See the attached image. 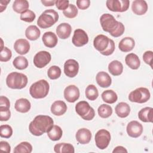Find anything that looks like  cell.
I'll return each instance as SVG.
<instances>
[{
    "label": "cell",
    "instance_id": "52",
    "mask_svg": "<svg viewBox=\"0 0 153 153\" xmlns=\"http://www.w3.org/2000/svg\"><path fill=\"white\" fill-rule=\"evenodd\" d=\"M41 3L45 7H49V6H53L55 4L56 1L51 0V1H46V0H41Z\"/></svg>",
    "mask_w": 153,
    "mask_h": 153
},
{
    "label": "cell",
    "instance_id": "37",
    "mask_svg": "<svg viewBox=\"0 0 153 153\" xmlns=\"http://www.w3.org/2000/svg\"><path fill=\"white\" fill-rule=\"evenodd\" d=\"M97 112L102 118H107L109 117L112 114V108L110 105L107 104H102L99 106L97 109Z\"/></svg>",
    "mask_w": 153,
    "mask_h": 153
},
{
    "label": "cell",
    "instance_id": "32",
    "mask_svg": "<svg viewBox=\"0 0 153 153\" xmlns=\"http://www.w3.org/2000/svg\"><path fill=\"white\" fill-rule=\"evenodd\" d=\"M47 136L49 139L53 141H57L60 139L63 134V131L60 127L57 125H54L49 131L47 133Z\"/></svg>",
    "mask_w": 153,
    "mask_h": 153
},
{
    "label": "cell",
    "instance_id": "19",
    "mask_svg": "<svg viewBox=\"0 0 153 153\" xmlns=\"http://www.w3.org/2000/svg\"><path fill=\"white\" fill-rule=\"evenodd\" d=\"M71 26L68 23H62L59 25L56 28V33L59 38L66 39L68 38L71 33Z\"/></svg>",
    "mask_w": 153,
    "mask_h": 153
},
{
    "label": "cell",
    "instance_id": "28",
    "mask_svg": "<svg viewBox=\"0 0 153 153\" xmlns=\"http://www.w3.org/2000/svg\"><path fill=\"white\" fill-rule=\"evenodd\" d=\"M41 35V31L35 25L29 26L25 31L26 37L30 41H35L38 39Z\"/></svg>",
    "mask_w": 153,
    "mask_h": 153
},
{
    "label": "cell",
    "instance_id": "25",
    "mask_svg": "<svg viewBox=\"0 0 153 153\" xmlns=\"http://www.w3.org/2000/svg\"><path fill=\"white\" fill-rule=\"evenodd\" d=\"M15 109L21 113L27 112L31 108V104L29 100L25 98H20L17 99L14 105Z\"/></svg>",
    "mask_w": 153,
    "mask_h": 153
},
{
    "label": "cell",
    "instance_id": "27",
    "mask_svg": "<svg viewBox=\"0 0 153 153\" xmlns=\"http://www.w3.org/2000/svg\"><path fill=\"white\" fill-rule=\"evenodd\" d=\"M115 111L120 118H126L128 116L130 112V107L126 102H120L116 105Z\"/></svg>",
    "mask_w": 153,
    "mask_h": 153
},
{
    "label": "cell",
    "instance_id": "45",
    "mask_svg": "<svg viewBox=\"0 0 153 153\" xmlns=\"http://www.w3.org/2000/svg\"><path fill=\"white\" fill-rule=\"evenodd\" d=\"M10 103L9 99L4 96L0 97V109H9Z\"/></svg>",
    "mask_w": 153,
    "mask_h": 153
},
{
    "label": "cell",
    "instance_id": "49",
    "mask_svg": "<svg viewBox=\"0 0 153 153\" xmlns=\"http://www.w3.org/2000/svg\"><path fill=\"white\" fill-rule=\"evenodd\" d=\"M0 149L6 152L10 153L11 151V146L10 144L6 141L0 142Z\"/></svg>",
    "mask_w": 153,
    "mask_h": 153
},
{
    "label": "cell",
    "instance_id": "31",
    "mask_svg": "<svg viewBox=\"0 0 153 153\" xmlns=\"http://www.w3.org/2000/svg\"><path fill=\"white\" fill-rule=\"evenodd\" d=\"M54 151L56 153H74L75 152L74 146L69 143H59L54 146Z\"/></svg>",
    "mask_w": 153,
    "mask_h": 153
},
{
    "label": "cell",
    "instance_id": "3",
    "mask_svg": "<svg viewBox=\"0 0 153 153\" xmlns=\"http://www.w3.org/2000/svg\"><path fill=\"white\" fill-rule=\"evenodd\" d=\"M59 20V14L57 11L53 9L45 10L39 16L37 20V25L42 29L51 27Z\"/></svg>",
    "mask_w": 153,
    "mask_h": 153
},
{
    "label": "cell",
    "instance_id": "4",
    "mask_svg": "<svg viewBox=\"0 0 153 153\" xmlns=\"http://www.w3.org/2000/svg\"><path fill=\"white\" fill-rule=\"evenodd\" d=\"M50 89V85L45 79H40L33 83L29 88V93L34 99H42L45 97Z\"/></svg>",
    "mask_w": 153,
    "mask_h": 153
},
{
    "label": "cell",
    "instance_id": "17",
    "mask_svg": "<svg viewBox=\"0 0 153 153\" xmlns=\"http://www.w3.org/2000/svg\"><path fill=\"white\" fill-rule=\"evenodd\" d=\"M14 49L17 53L24 55L27 54L30 50V44L26 39H17L14 44Z\"/></svg>",
    "mask_w": 153,
    "mask_h": 153
},
{
    "label": "cell",
    "instance_id": "18",
    "mask_svg": "<svg viewBox=\"0 0 153 153\" xmlns=\"http://www.w3.org/2000/svg\"><path fill=\"white\" fill-rule=\"evenodd\" d=\"M131 10L136 15H143L147 12L148 4L144 0H135L132 2Z\"/></svg>",
    "mask_w": 153,
    "mask_h": 153
},
{
    "label": "cell",
    "instance_id": "13",
    "mask_svg": "<svg viewBox=\"0 0 153 153\" xmlns=\"http://www.w3.org/2000/svg\"><path fill=\"white\" fill-rule=\"evenodd\" d=\"M127 134L131 137L137 138L139 137L143 132L142 125L137 121L133 120L128 123L126 127Z\"/></svg>",
    "mask_w": 153,
    "mask_h": 153
},
{
    "label": "cell",
    "instance_id": "34",
    "mask_svg": "<svg viewBox=\"0 0 153 153\" xmlns=\"http://www.w3.org/2000/svg\"><path fill=\"white\" fill-rule=\"evenodd\" d=\"M28 61L26 57L22 56L16 57L13 61V65L15 68L19 70H23L27 68Z\"/></svg>",
    "mask_w": 153,
    "mask_h": 153
},
{
    "label": "cell",
    "instance_id": "24",
    "mask_svg": "<svg viewBox=\"0 0 153 153\" xmlns=\"http://www.w3.org/2000/svg\"><path fill=\"white\" fill-rule=\"evenodd\" d=\"M139 119L145 123H152L153 109L151 107H145L138 112Z\"/></svg>",
    "mask_w": 153,
    "mask_h": 153
},
{
    "label": "cell",
    "instance_id": "44",
    "mask_svg": "<svg viewBox=\"0 0 153 153\" xmlns=\"http://www.w3.org/2000/svg\"><path fill=\"white\" fill-rule=\"evenodd\" d=\"M55 5L57 9L63 11L69 7V1L68 0H57L56 1Z\"/></svg>",
    "mask_w": 153,
    "mask_h": 153
},
{
    "label": "cell",
    "instance_id": "20",
    "mask_svg": "<svg viewBox=\"0 0 153 153\" xmlns=\"http://www.w3.org/2000/svg\"><path fill=\"white\" fill-rule=\"evenodd\" d=\"M97 84L102 88H107L111 85L112 79L109 75L104 71L99 72L96 76Z\"/></svg>",
    "mask_w": 153,
    "mask_h": 153
},
{
    "label": "cell",
    "instance_id": "14",
    "mask_svg": "<svg viewBox=\"0 0 153 153\" xmlns=\"http://www.w3.org/2000/svg\"><path fill=\"white\" fill-rule=\"evenodd\" d=\"M65 99L70 103H74L77 100L80 95L79 88L75 85H69L67 86L63 92Z\"/></svg>",
    "mask_w": 153,
    "mask_h": 153
},
{
    "label": "cell",
    "instance_id": "2",
    "mask_svg": "<svg viewBox=\"0 0 153 153\" xmlns=\"http://www.w3.org/2000/svg\"><path fill=\"white\" fill-rule=\"evenodd\" d=\"M27 81V77L24 74L13 72L7 75L6 84L10 88L22 89L26 86Z\"/></svg>",
    "mask_w": 153,
    "mask_h": 153
},
{
    "label": "cell",
    "instance_id": "1",
    "mask_svg": "<svg viewBox=\"0 0 153 153\" xmlns=\"http://www.w3.org/2000/svg\"><path fill=\"white\" fill-rule=\"evenodd\" d=\"M53 126L54 121L51 117L38 115L30 123L29 130L32 134L39 136L49 131Z\"/></svg>",
    "mask_w": 153,
    "mask_h": 153
},
{
    "label": "cell",
    "instance_id": "11",
    "mask_svg": "<svg viewBox=\"0 0 153 153\" xmlns=\"http://www.w3.org/2000/svg\"><path fill=\"white\" fill-rule=\"evenodd\" d=\"M72 42L76 47H82L88 42V35L84 30L81 29H76L74 32Z\"/></svg>",
    "mask_w": 153,
    "mask_h": 153
},
{
    "label": "cell",
    "instance_id": "36",
    "mask_svg": "<svg viewBox=\"0 0 153 153\" xmlns=\"http://www.w3.org/2000/svg\"><path fill=\"white\" fill-rule=\"evenodd\" d=\"M32 151V145L27 142H22L14 149V153H30Z\"/></svg>",
    "mask_w": 153,
    "mask_h": 153
},
{
    "label": "cell",
    "instance_id": "5",
    "mask_svg": "<svg viewBox=\"0 0 153 153\" xmlns=\"http://www.w3.org/2000/svg\"><path fill=\"white\" fill-rule=\"evenodd\" d=\"M75 108L77 114L84 120L90 121L93 120L95 116L94 109L91 107L89 103L86 101L82 100L78 102Z\"/></svg>",
    "mask_w": 153,
    "mask_h": 153
},
{
    "label": "cell",
    "instance_id": "50",
    "mask_svg": "<svg viewBox=\"0 0 153 153\" xmlns=\"http://www.w3.org/2000/svg\"><path fill=\"white\" fill-rule=\"evenodd\" d=\"M10 2V0H8V1H4V0H1L0 1V12L2 13L7 8L8 4Z\"/></svg>",
    "mask_w": 153,
    "mask_h": 153
},
{
    "label": "cell",
    "instance_id": "8",
    "mask_svg": "<svg viewBox=\"0 0 153 153\" xmlns=\"http://www.w3.org/2000/svg\"><path fill=\"white\" fill-rule=\"evenodd\" d=\"M96 146L100 149L106 148L111 141V134L105 129H100L97 131L94 136Z\"/></svg>",
    "mask_w": 153,
    "mask_h": 153
},
{
    "label": "cell",
    "instance_id": "30",
    "mask_svg": "<svg viewBox=\"0 0 153 153\" xmlns=\"http://www.w3.org/2000/svg\"><path fill=\"white\" fill-rule=\"evenodd\" d=\"M29 4L26 0H16L13 4V10L20 14H22L29 9Z\"/></svg>",
    "mask_w": 153,
    "mask_h": 153
},
{
    "label": "cell",
    "instance_id": "21",
    "mask_svg": "<svg viewBox=\"0 0 153 153\" xmlns=\"http://www.w3.org/2000/svg\"><path fill=\"white\" fill-rule=\"evenodd\" d=\"M42 40L45 46L48 48H53L56 47L58 42V39L56 35L51 31L45 32L42 35Z\"/></svg>",
    "mask_w": 153,
    "mask_h": 153
},
{
    "label": "cell",
    "instance_id": "9",
    "mask_svg": "<svg viewBox=\"0 0 153 153\" xmlns=\"http://www.w3.org/2000/svg\"><path fill=\"white\" fill-rule=\"evenodd\" d=\"M128 0H108L106 1L107 8L113 12H124L129 7Z\"/></svg>",
    "mask_w": 153,
    "mask_h": 153
},
{
    "label": "cell",
    "instance_id": "41",
    "mask_svg": "<svg viewBox=\"0 0 153 153\" xmlns=\"http://www.w3.org/2000/svg\"><path fill=\"white\" fill-rule=\"evenodd\" d=\"M36 15L33 11L30 10H27V11H25L22 14H20V19L21 20L28 22V23H31L33 22V20L35 19Z\"/></svg>",
    "mask_w": 153,
    "mask_h": 153
},
{
    "label": "cell",
    "instance_id": "46",
    "mask_svg": "<svg viewBox=\"0 0 153 153\" xmlns=\"http://www.w3.org/2000/svg\"><path fill=\"white\" fill-rule=\"evenodd\" d=\"M115 43H114V41L112 39H110L109 44L108 47L107 48V49H106L105 51L101 53L100 54H102V55L106 56H109V55L112 54L114 53V50H115Z\"/></svg>",
    "mask_w": 153,
    "mask_h": 153
},
{
    "label": "cell",
    "instance_id": "42",
    "mask_svg": "<svg viewBox=\"0 0 153 153\" xmlns=\"http://www.w3.org/2000/svg\"><path fill=\"white\" fill-rule=\"evenodd\" d=\"M12 56L11 51L7 47H4L0 52V61L1 62H8L10 60Z\"/></svg>",
    "mask_w": 153,
    "mask_h": 153
},
{
    "label": "cell",
    "instance_id": "10",
    "mask_svg": "<svg viewBox=\"0 0 153 153\" xmlns=\"http://www.w3.org/2000/svg\"><path fill=\"white\" fill-rule=\"evenodd\" d=\"M51 60L50 53L47 51H40L33 57V63L38 68H42L47 65Z\"/></svg>",
    "mask_w": 153,
    "mask_h": 153
},
{
    "label": "cell",
    "instance_id": "16",
    "mask_svg": "<svg viewBox=\"0 0 153 153\" xmlns=\"http://www.w3.org/2000/svg\"><path fill=\"white\" fill-rule=\"evenodd\" d=\"M91 133L86 128H81L78 130L76 133L75 137L77 142L82 145L88 143L91 139Z\"/></svg>",
    "mask_w": 153,
    "mask_h": 153
},
{
    "label": "cell",
    "instance_id": "40",
    "mask_svg": "<svg viewBox=\"0 0 153 153\" xmlns=\"http://www.w3.org/2000/svg\"><path fill=\"white\" fill-rule=\"evenodd\" d=\"M13 134V128L8 124H4L0 126V136L4 138H10Z\"/></svg>",
    "mask_w": 153,
    "mask_h": 153
},
{
    "label": "cell",
    "instance_id": "15",
    "mask_svg": "<svg viewBox=\"0 0 153 153\" xmlns=\"http://www.w3.org/2000/svg\"><path fill=\"white\" fill-rule=\"evenodd\" d=\"M110 38L107 36L100 34L96 36L93 41V45L96 50L100 53L105 51L109 46Z\"/></svg>",
    "mask_w": 153,
    "mask_h": 153
},
{
    "label": "cell",
    "instance_id": "29",
    "mask_svg": "<svg viewBox=\"0 0 153 153\" xmlns=\"http://www.w3.org/2000/svg\"><path fill=\"white\" fill-rule=\"evenodd\" d=\"M108 71L114 76L120 75L123 71V65L118 60H113L108 65Z\"/></svg>",
    "mask_w": 153,
    "mask_h": 153
},
{
    "label": "cell",
    "instance_id": "12",
    "mask_svg": "<svg viewBox=\"0 0 153 153\" xmlns=\"http://www.w3.org/2000/svg\"><path fill=\"white\" fill-rule=\"evenodd\" d=\"M79 63L75 59H68L64 64V73L69 77L74 78L78 73Z\"/></svg>",
    "mask_w": 153,
    "mask_h": 153
},
{
    "label": "cell",
    "instance_id": "35",
    "mask_svg": "<svg viewBox=\"0 0 153 153\" xmlns=\"http://www.w3.org/2000/svg\"><path fill=\"white\" fill-rule=\"evenodd\" d=\"M85 94L87 99L90 100H95L99 96L98 90L93 84H90L86 87Z\"/></svg>",
    "mask_w": 153,
    "mask_h": 153
},
{
    "label": "cell",
    "instance_id": "26",
    "mask_svg": "<svg viewBox=\"0 0 153 153\" xmlns=\"http://www.w3.org/2000/svg\"><path fill=\"white\" fill-rule=\"evenodd\" d=\"M126 65L131 69H137L140 65V61L139 57L134 53H129L125 57Z\"/></svg>",
    "mask_w": 153,
    "mask_h": 153
},
{
    "label": "cell",
    "instance_id": "23",
    "mask_svg": "<svg viewBox=\"0 0 153 153\" xmlns=\"http://www.w3.org/2000/svg\"><path fill=\"white\" fill-rule=\"evenodd\" d=\"M135 45V41L131 37H124L119 42V49L124 53L131 51Z\"/></svg>",
    "mask_w": 153,
    "mask_h": 153
},
{
    "label": "cell",
    "instance_id": "48",
    "mask_svg": "<svg viewBox=\"0 0 153 153\" xmlns=\"http://www.w3.org/2000/svg\"><path fill=\"white\" fill-rule=\"evenodd\" d=\"M76 5L80 10H85L90 7V0H77Z\"/></svg>",
    "mask_w": 153,
    "mask_h": 153
},
{
    "label": "cell",
    "instance_id": "6",
    "mask_svg": "<svg viewBox=\"0 0 153 153\" xmlns=\"http://www.w3.org/2000/svg\"><path fill=\"white\" fill-rule=\"evenodd\" d=\"M100 23L102 29L111 35L118 26L119 22L111 14H103L100 17Z\"/></svg>",
    "mask_w": 153,
    "mask_h": 153
},
{
    "label": "cell",
    "instance_id": "7",
    "mask_svg": "<svg viewBox=\"0 0 153 153\" xmlns=\"http://www.w3.org/2000/svg\"><path fill=\"white\" fill-rule=\"evenodd\" d=\"M150 97L151 94L147 88L139 87L130 93L128 99L131 102L143 103L146 102Z\"/></svg>",
    "mask_w": 153,
    "mask_h": 153
},
{
    "label": "cell",
    "instance_id": "39",
    "mask_svg": "<svg viewBox=\"0 0 153 153\" xmlns=\"http://www.w3.org/2000/svg\"><path fill=\"white\" fill-rule=\"evenodd\" d=\"M78 13V11L76 7L72 4H69L68 8L63 11V15L69 19L75 18L77 16Z\"/></svg>",
    "mask_w": 153,
    "mask_h": 153
},
{
    "label": "cell",
    "instance_id": "22",
    "mask_svg": "<svg viewBox=\"0 0 153 153\" xmlns=\"http://www.w3.org/2000/svg\"><path fill=\"white\" fill-rule=\"evenodd\" d=\"M67 108V105L65 102L62 100H56L51 105L50 110L53 115L61 116L66 112Z\"/></svg>",
    "mask_w": 153,
    "mask_h": 153
},
{
    "label": "cell",
    "instance_id": "47",
    "mask_svg": "<svg viewBox=\"0 0 153 153\" xmlns=\"http://www.w3.org/2000/svg\"><path fill=\"white\" fill-rule=\"evenodd\" d=\"M11 117V112L9 109H0V120L1 121H8Z\"/></svg>",
    "mask_w": 153,
    "mask_h": 153
},
{
    "label": "cell",
    "instance_id": "33",
    "mask_svg": "<svg viewBox=\"0 0 153 153\" xmlns=\"http://www.w3.org/2000/svg\"><path fill=\"white\" fill-rule=\"evenodd\" d=\"M103 101L107 103L112 104L115 103L118 99L117 93L112 90H107L104 91L101 94Z\"/></svg>",
    "mask_w": 153,
    "mask_h": 153
},
{
    "label": "cell",
    "instance_id": "51",
    "mask_svg": "<svg viewBox=\"0 0 153 153\" xmlns=\"http://www.w3.org/2000/svg\"><path fill=\"white\" fill-rule=\"evenodd\" d=\"M113 153H116V152H127V150L123 146H116L114 150L112 151Z\"/></svg>",
    "mask_w": 153,
    "mask_h": 153
},
{
    "label": "cell",
    "instance_id": "43",
    "mask_svg": "<svg viewBox=\"0 0 153 153\" xmlns=\"http://www.w3.org/2000/svg\"><path fill=\"white\" fill-rule=\"evenodd\" d=\"M152 57H153V52L152 51H146L143 54V60L144 62L149 65L151 68H152Z\"/></svg>",
    "mask_w": 153,
    "mask_h": 153
},
{
    "label": "cell",
    "instance_id": "38",
    "mask_svg": "<svg viewBox=\"0 0 153 153\" xmlns=\"http://www.w3.org/2000/svg\"><path fill=\"white\" fill-rule=\"evenodd\" d=\"M62 74L60 68L56 65L51 66L48 69L47 75L51 79H56L59 78Z\"/></svg>",
    "mask_w": 153,
    "mask_h": 153
}]
</instances>
